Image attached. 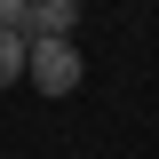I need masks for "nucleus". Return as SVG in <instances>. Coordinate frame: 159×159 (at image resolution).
<instances>
[{
  "instance_id": "f257e3e1",
  "label": "nucleus",
  "mask_w": 159,
  "mask_h": 159,
  "mask_svg": "<svg viewBox=\"0 0 159 159\" xmlns=\"http://www.w3.org/2000/svg\"><path fill=\"white\" fill-rule=\"evenodd\" d=\"M24 80H32L40 96H72V88H80V48H72V40H32Z\"/></svg>"
},
{
  "instance_id": "f03ea898",
  "label": "nucleus",
  "mask_w": 159,
  "mask_h": 159,
  "mask_svg": "<svg viewBox=\"0 0 159 159\" xmlns=\"http://www.w3.org/2000/svg\"><path fill=\"white\" fill-rule=\"evenodd\" d=\"M80 24V0H32L24 8V40H72Z\"/></svg>"
},
{
  "instance_id": "7ed1b4c3",
  "label": "nucleus",
  "mask_w": 159,
  "mask_h": 159,
  "mask_svg": "<svg viewBox=\"0 0 159 159\" xmlns=\"http://www.w3.org/2000/svg\"><path fill=\"white\" fill-rule=\"evenodd\" d=\"M24 64H32V40H24V32H0V88H16Z\"/></svg>"
},
{
  "instance_id": "20e7f679",
  "label": "nucleus",
  "mask_w": 159,
  "mask_h": 159,
  "mask_svg": "<svg viewBox=\"0 0 159 159\" xmlns=\"http://www.w3.org/2000/svg\"><path fill=\"white\" fill-rule=\"evenodd\" d=\"M24 8L32 0H0V32H24Z\"/></svg>"
}]
</instances>
